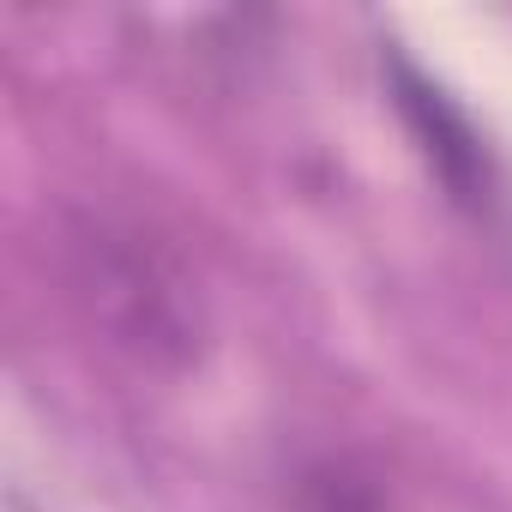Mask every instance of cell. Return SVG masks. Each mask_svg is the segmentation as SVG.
I'll return each mask as SVG.
<instances>
[{"label":"cell","mask_w":512,"mask_h":512,"mask_svg":"<svg viewBox=\"0 0 512 512\" xmlns=\"http://www.w3.org/2000/svg\"><path fill=\"white\" fill-rule=\"evenodd\" d=\"M67 284L85 320L151 368H181L199 350V296L181 260L139 223L79 217L67 229Z\"/></svg>","instance_id":"6da1fadb"},{"label":"cell","mask_w":512,"mask_h":512,"mask_svg":"<svg viewBox=\"0 0 512 512\" xmlns=\"http://www.w3.org/2000/svg\"><path fill=\"white\" fill-rule=\"evenodd\" d=\"M392 85H398V109L410 115V127H416V139H422V151H428V163H434L440 181H446V193H452L458 205L482 211V205L494 199V181H488V151H482L476 133L464 127V115H458L416 67H404V61H392Z\"/></svg>","instance_id":"7a4b0ae2"},{"label":"cell","mask_w":512,"mask_h":512,"mask_svg":"<svg viewBox=\"0 0 512 512\" xmlns=\"http://www.w3.org/2000/svg\"><path fill=\"white\" fill-rule=\"evenodd\" d=\"M302 512H386V494L368 476H356L350 464L326 458L302 470Z\"/></svg>","instance_id":"3957f363"}]
</instances>
